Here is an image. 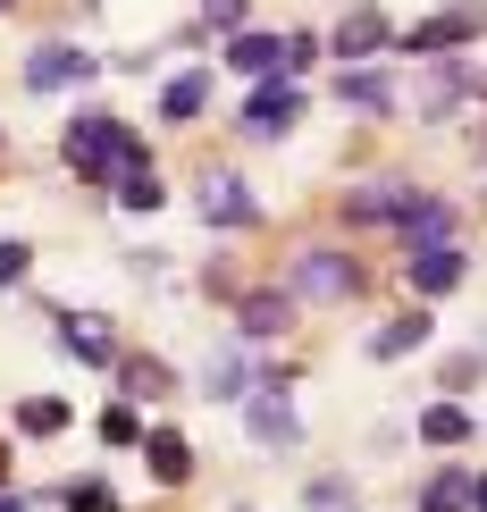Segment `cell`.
<instances>
[{
	"instance_id": "obj_1",
	"label": "cell",
	"mask_w": 487,
	"mask_h": 512,
	"mask_svg": "<svg viewBox=\"0 0 487 512\" xmlns=\"http://www.w3.org/2000/svg\"><path fill=\"white\" fill-rule=\"evenodd\" d=\"M353 286H362V269H353L345 252H294V269H286L294 303H345Z\"/></svg>"
},
{
	"instance_id": "obj_2",
	"label": "cell",
	"mask_w": 487,
	"mask_h": 512,
	"mask_svg": "<svg viewBox=\"0 0 487 512\" xmlns=\"http://www.w3.org/2000/svg\"><path fill=\"white\" fill-rule=\"evenodd\" d=\"M244 429L261 445H294L303 437V420H294V403H286V378H261V387L244 395Z\"/></svg>"
},
{
	"instance_id": "obj_3",
	"label": "cell",
	"mask_w": 487,
	"mask_h": 512,
	"mask_svg": "<svg viewBox=\"0 0 487 512\" xmlns=\"http://www.w3.org/2000/svg\"><path fill=\"white\" fill-rule=\"evenodd\" d=\"M93 76H101V59H84L76 42H51V51L26 59V84H34V93H68V84H93Z\"/></svg>"
},
{
	"instance_id": "obj_4",
	"label": "cell",
	"mask_w": 487,
	"mask_h": 512,
	"mask_svg": "<svg viewBox=\"0 0 487 512\" xmlns=\"http://www.w3.org/2000/svg\"><path fill=\"white\" fill-rule=\"evenodd\" d=\"M395 227L412 236V252H420V244H454V202H446V194H404Z\"/></svg>"
},
{
	"instance_id": "obj_5",
	"label": "cell",
	"mask_w": 487,
	"mask_h": 512,
	"mask_svg": "<svg viewBox=\"0 0 487 512\" xmlns=\"http://www.w3.org/2000/svg\"><path fill=\"white\" fill-rule=\"evenodd\" d=\"M227 68L252 76V84H278L286 76V42L278 34H227Z\"/></svg>"
},
{
	"instance_id": "obj_6",
	"label": "cell",
	"mask_w": 487,
	"mask_h": 512,
	"mask_svg": "<svg viewBox=\"0 0 487 512\" xmlns=\"http://www.w3.org/2000/svg\"><path fill=\"white\" fill-rule=\"evenodd\" d=\"M294 328V294H244L236 303V336L244 345H269V336Z\"/></svg>"
},
{
	"instance_id": "obj_7",
	"label": "cell",
	"mask_w": 487,
	"mask_h": 512,
	"mask_svg": "<svg viewBox=\"0 0 487 512\" xmlns=\"http://www.w3.org/2000/svg\"><path fill=\"white\" fill-rule=\"evenodd\" d=\"M202 219L210 227H252V219H261V202H252V185H236V177H210L202 185Z\"/></svg>"
},
{
	"instance_id": "obj_8",
	"label": "cell",
	"mask_w": 487,
	"mask_h": 512,
	"mask_svg": "<svg viewBox=\"0 0 487 512\" xmlns=\"http://www.w3.org/2000/svg\"><path fill=\"white\" fill-rule=\"evenodd\" d=\"M462 277H471V261H462L454 244H420V252H412V286H420V294H454Z\"/></svg>"
},
{
	"instance_id": "obj_9",
	"label": "cell",
	"mask_w": 487,
	"mask_h": 512,
	"mask_svg": "<svg viewBox=\"0 0 487 512\" xmlns=\"http://www.w3.org/2000/svg\"><path fill=\"white\" fill-rule=\"evenodd\" d=\"M479 17H487V9H446V17H429V26H412L404 51H454V42L479 34Z\"/></svg>"
},
{
	"instance_id": "obj_10",
	"label": "cell",
	"mask_w": 487,
	"mask_h": 512,
	"mask_svg": "<svg viewBox=\"0 0 487 512\" xmlns=\"http://www.w3.org/2000/svg\"><path fill=\"white\" fill-rule=\"evenodd\" d=\"M294 110H303V93H294V84H261V93L244 101V126H252V135H286Z\"/></svg>"
},
{
	"instance_id": "obj_11",
	"label": "cell",
	"mask_w": 487,
	"mask_h": 512,
	"mask_svg": "<svg viewBox=\"0 0 487 512\" xmlns=\"http://www.w3.org/2000/svg\"><path fill=\"white\" fill-rule=\"evenodd\" d=\"M252 387H261V370H252V353H244V336H236V345L210 361V395H219V403H244Z\"/></svg>"
},
{
	"instance_id": "obj_12",
	"label": "cell",
	"mask_w": 487,
	"mask_h": 512,
	"mask_svg": "<svg viewBox=\"0 0 487 512\" xmlns=\"http://www.w3.org/2000/svg\"><path fill=\"white\" fill-rule=\"evenodd\" d=\"M462 93H471V76H462L454 59H429V76H420V118H446Z\"/></svg>"
},
{
	"instance_id": "obj_13",
	"label": "cell",
	"mask_w": 487,
	"mask_h": 512,
	"mask_svg": "<svg viewBox=\"0 0 487 512\" xmlns=\"http://www.w3.org/2000/svg\"><path fill=\"white\" fill-rule=\"evenodd\" d=\"M143 454H152V479H160V487L194 479V445H185L177 429H152V437H143Z\"/></svg>"
},
{
	"instance_id": "obj_14",
	"label": "cell",
	"mask_w": 487,
	"mask_h": 512,
	"mask_svg": "<svg viewBox=\"0 0 487 512\" xmlns=\"http://www.w3.org/2000/svg\"><path fill=\"white\" fill-rule=\"evenodd\" d=\"M387 42H395V26H387L378 9H353L345 26H336V51H345V59H362V51H387Z\"/></svg>"
},
{
	"instance_id": "obj_15",
	"label": "cell",
	"mask_w": 487,
	"mask_h": 512,
	"mask_svg": "<svg viewBox=\"0 0 487 512\" xmlns=\"http://www.w3.org/2000/svg\"><path fill=\"white\" fill-rule=\"evenodd\" d=\"M336 93H345L353 110H395V76L387 68H345V76H336Z\"/></svg>"
},
{
	"instance_id": "obj_16",
	"label": "cell",
	"mask_w": 487,
	"mask_h": 512,
	"mask_svg": "<svg viewBox=\"0 0 487 512\" xmlns=\"http://www.w3.org/2000/svg\"><path fill=\"white\" fill-rule=\"evenodd\" d=\"M202 101H210V76H194V68L160 84V118H168V126H177V118H202Z\"/></svg>"
},
{
	"instance_id": "obj_17",
	"label": "cell",
	"mask_w": 487,
	"mask_h": 512,
	"mask_svg": "<svg viewBox=\"0 0 487 512\" xmlns=\"http://www.w3.org/2000/svg\"><path fill=\"white\" fill-rule=\"evenodd\" d=\"M420 336H429V319H387V328H370V361H404L412 345H420Z\"/></svg>"
},
{
	"instance_id": "obj_18",
	"label": "cell",
	"mask_w": 487,
	"mask_h": 512,
	"mask_svg": "<svg viewBox=\"0 0 487 512\" xmlns=\"http://www.w3.org/2000/svg\"><path fill=\"white\" fill-rule=\"evenodd\" d=\"M471 487H479L471 471H437L429 487H420V512H462V504H471Z\"/></svg>"
},
{
	"instance_id": "obj_19",
	"label": "cell",
	"mask_w": 487,
	"mask_h": 512,
	"mask_svg": "<svg viewBox=\"0 0 487 512\" xmlns=\"http://www.w3.org/2000/svg\"><path fill=\"white\" fill-rule=\"evenodd\" d=\"M68 353H76V361H93V370H110V328L76 311V319H68Z\"/></svg>"
},
{
	"instance_id": "obj_20",
	"label": "cell",
	"mask_w": 487,
	"mask_h": 512,
	"mask_svg": "<svg viewBox=\"0 0 487 512\" xmlns=\"http://www.w3.org/2000/svg\"><path fill=\"white\" fill-rule=\"evenodd\" d=\"M420 437L429 445H462L471 437V412H462V403H429V412H420Z\"/></svg>"
},
{
	"instance_id": "obj_21",
	"label": "cell",
	"mask_w": 487,
	"mask_h": 512,
	"mask_svg": "<svg viewBox=\"0 0 487 512\" xmlns=\"http://www.w3.org/2000/svg\"><path fill=\"white\" fill-rule=\"evenodd\" d=\"M404 194H412V185H362V194H353V219H378V227H395Z\"/></svg>"
},
{
	"instance_id": "obj_22",
	"label": "cell",
	"mask_w": 487,
	"mask_h": 512,
	"mask_svg": "<svg viewBox=\"0 0 487 512\" xmlns=\"http://www.w3.org/2000/svg\"><path fill=\"white\" fill-rule=\"evenodd\" d=\"M303 512H362V496H353V479H311Z\"/></svg>"
},
{
	"instance_id": "obj_23",
	"label": "cell",
	"mask_w": 487,
	"mask_h": 512,
	"mask_svg": "<svg viewBox=\"0 0 487 512\" xmlns=\"http://www.w3.org/2000/svg\"><path fill=\"white\" fill-rule=\"evenodd\" d=\"M17 429H34V437H59V429H68V403H59V395H34V403H17Z\"/></svg>"
},
{
	"instance_id": "obj_24",
	"label": "cell",
	"mask_w": 487,
	"mask_h": 512,
	"mask_svg": "<svg viewBox=\"0 0 487 512\" xmlns=\"http://www.w3.org/2000/svg\"><path fill=\"white\" fill-rule=\"evenodd\" d=\"M118 202H126V210H160L168 194H160V177H152V168H135V177H118Z\"/></svg>"
},
{
	"instance_id": "obj_25",
	"label": "cell",
	"mask_w": 487,
	"mask_h": 512,
	"mask_svg": "<svg viewBox=\"0 0 487 512\" xmlns=\"http://www.w3.org/2000/svg\"><path fill=\"white\" fill-rule=\"evenodd\" d=\"M135 437H143L135 403H110V412H101V445H135Z\"/></svg>"
},
{
	"instance_id": "obj_26",
	"label": "cell",
	"mask_w": 487,
	"mask_h": 512,
	"mask_svg": "<svg viewBox=\"0 0 487 512\" xmlns=\"http://www.w3.org/2000/svg\"><path fill=\"white\" fill-rule=\"evenodd\" d=\"M126 395H168V370L160 361H126Z\"/></svg>"
},
{
	"instance_id": "obj_27",
	"label": "cell",
	"mask_w": 487,
	"mask_h": 512,
	"mask_svg": "<svg viewBox=\"0 0 487 512\" xmlns=\"http://www.w3.org/2000/svg\"><path fill=\"white\" fill-rule=\"evenodd\" d=\"M244 9H252V0H202L210 26H236V34H244Z\"/></svg>"
},
{
	"instance_id": "obj_28",
	"label": "cell",
	"mask_w": 487,
	"mask_h": 512,
	"mask_svg": "<svg viewBox=\"0 0 487 512\" xmlns=\"http://www.w3.org/2000/svg\"><path fill=\"white\" fill-rule=\"evenodd\" d=\"M320 51H328V42H320V34H294V42H286V68H294V76H303V68H311V59H320Z\"/></svg>"
},
{
	"instance_id": "obj_29",
	"label": "cell",
	"mask_w": 487,
	"mask_h": 512,
	"mask_svg": "<svg viewBox=\"0 0 487 512\" xmlns=\"http://www.w3.org/2000/svg\"><path fill=\"white\" fill-rule=\"evenodd\" d=\"M68 512H110V487H93V479L68 487Z\"/></svg>"
},
{
	"instance_id": "obj_30",
	"label": "cell",
	"mask_w": 487,
	"mask_h": 512,
	"mask_svg": "<svg viewBox=\"0 0 487 512\" xmlns=\"http://www.w3.org/2000/svg\"><path fill=\"white\" fill-rule=\"evenodd\" d=\"M26 261H34L26 244H0V286H17V277H26Z\"/></svg>"
},
{
	"instance_id": "obj_31",
	"label": "cell",
	"mask_w": 487,
	"mask_h": 512,
	"mask_svg": "<svg viewBox=\"0 0 487 512\" xmlns=\"http://www.w3.org/2000/svg\"><path fill=\"white\" fill-rule=\"evenodd\" d=\"M0 512H34V504H26V496H0Z\"/></svg>"
},
{
	"instance_id": "obj_32",
	"label": "cell",
	"mask_w": 487,
	"mask_h": 512,
	"mask_svg": "<svg viewBox=\"0 0 487 512\" xmlns=\"http://www.w3.org/2000/svg\"><path fill=\"white\" fill-rule=\"evenodd\" d=\"M471 504H487V479H479V487H471Z\"/></svg>"
},
{
	"instance_id": "obj_33",
	"label": "cell",
	"mask_w": 487,
	"mask_h": 512,
	"mask_svg": "<svg viewBox=\"0 0 487 512\" xmlns=\"http://www.w3.org/2000/svg\"><path fill=\"white\" fill-rule=\"evenodd\" d=\"M0 479H9V454H0Z\"/></svg>"
},
{
	"instance_id": "obj_34",
	"label": "cell",
	"mask_w": 487,
	"mask_h": 512,
	"mask_svg": "<svg viewBox=\"0 0 487 512\" xmlns=\"http://www.w3.org/2000/svg\"><path fill=\"white\" fill-rule=\"evenodd\" d=\"M479 93H487V76H479Z\"/></svg>"
},
{
	"instance_id": "obj_35",
	"label": "cell",
	"mask_w": 487,
	"mask_h": 512,
	"mask_svg": "<svg viewBox=\"0 0 487 512\" xmlns=\"http://www.w3.org/2000/svg\"><path fill=\"white\" fill-rule=\"evenodd\" d=\"M0 9H9V0H0Z\"/></svg>"
}]
</instances>
